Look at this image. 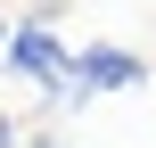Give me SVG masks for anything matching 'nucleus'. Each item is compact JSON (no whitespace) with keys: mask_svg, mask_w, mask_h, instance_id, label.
Masks as SVG:
<instances>
[{"mask_svg":"<svg viewBox=\"0 0 156 148\" xmlns=\"http://www.w3.org/2000/svg\"><path fill=\"white\" fill-rule=\"evenodd\" d=\"M148 82V58H132V49H115V41H90V49H74V91H66V107H90L99 91H140Z\"/></svg>","mask_w":156,"mask_h":148,"instance_id":"2","label":"nucleus"},{"mask_svg":"<svg viewBox=\"0 0 156 148\" xmlns=\"http://www.w3.org/2000/svg\"><path fill=\"white\" fill-rule=\"evenodd\" d=\"M16 140H25V132H16V124H8V115H0V148H16Z\"/></svg>","mask_w":156,"mask_h":148,"instance_id":"3","label":"nucleus"},{"mask_svg":"<svg viewBox=\"0 0 156 148\" xmlns=\"http://www.w3.org/2000/svg\"><path fill=\"white\" fill-rule=\"evenodd\" d=\"M0 49H8V25H0Z\"/></svg>","mask_w":156,"mask_h":148,"instance_id":"4","label":"nucleus"},{"mask_svg":"<svg viewBox=\"0 0 156 148\" xmlns=\"http://www.w3.org/2000/svg\"><path fill=\"white\" fill-rule=\"evenodd\" d=\"M8 74H16V82H33V91H49V99L66 107V91H74V49L33 16V25H16V33H8Z\"/></svg>","mask_w":156,"mask_h":148,"instance_id":"1","label":"nucleus"}]
</instances>
